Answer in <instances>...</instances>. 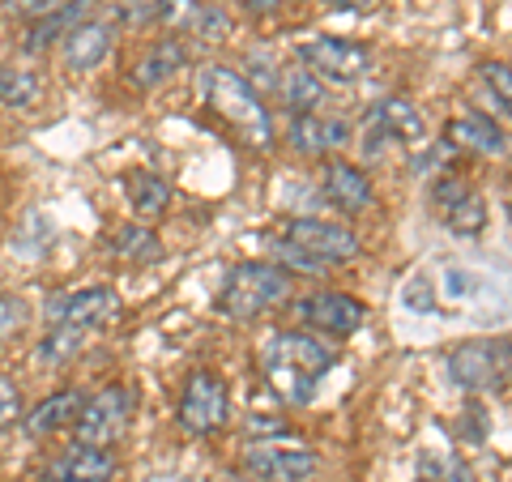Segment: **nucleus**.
Returning a JSON list of instances; mask_svg holds the SVG:
<instances>
[{"mask_svg": "<svg viewBox=\"0 0 512 482\" xmlns=\"http://www.w3.org/2000/svg\"><path fill=\"white\" fill-rule=\"evenodd\" d=\"M282 5V0H239V9H248V13H274Z\"/></svg>", "mask_w": 512, "mask_h": 482, "instance_id": "nucleus-34", "label": "nucleus"}, {"mask_svg": "<svg viewBox=\"0 0 512 482\" xmlns=\"http://www.w3.org/2000/svg\"><path fill=\"white\" fill-rule=\"evenodd\" d=\"M60 43H64L60 47L64 64H69L73 73H90V69H99V64L107 60L111 43H116V26L103 22V18H86V22H77Z\"/></svg>", "mask_w": 512, "mask_h": 482, "instance_id": "nucleus-15", "label": "nucleus"}, {"mask_svg": "<svg viewBox=\"0 0 512 482\" xmlns=\"http://www.w3.org/2000/svg\"><path fill=\"white\" fill-rule=\"evenodd\" d=\"M120 295L111 286H86V291H64L47 299V325H73V329H103L111 320H120Z\"/></svg>", "mask_w": 512, "mask_h": 482, "instance_id": "nucleus-9", "label": "nucleus"}, {"mask_svg": "<svg viewBox=\"0 0 512 482\" xmlns=\"http://www.w3.org/2000/svg\"><path fill=\"white\" fill-rule=\"evenodd\" d=\"M402 308H410L414 316H440V295H436V278L431 273H414L402 286Z\"/></svg>", "mask_w": 512, "mask_h": 482, "instance_id": "nucleus-28", "label": "nucleus"}, {"mask_svg": "<svg viewBox=\"0 0 512 482\" xmlns=\"http://www.w3.org/2000/svg\"><path fill=\"white\" fill-rule=\"evenodd\" d=\"M184 64H188V47H184V39H158L150 52L137 60L133 82H137V90H158L163 82H171V77L180 73Z\"/></svg>", "mask_w": 512, "mask_h": 482, "instance_id": "nucleus-18", "label": "nucleus"}, {"mask_svg": "<svg viewBox=\"0 0 512 482\" xmlns=\"http://www.w3.org/2000/svg\"><path fill=\"white\" fill-rule=\"evenodd\" d=\"M444 133H448L444 141H448L453 150H474V154H504V150H508V141H504V133H500V124L487 120V116H478V111L448 120Z\"/></svg>", "mask_w": 512, "mask_h": 482, "instance_id": "nucleus-19", "label": "nucleus"}, {"mask_svg": "<svg viewBox=\"0 0 512 482\" xmlns=\"http://www.w3.org/2000/svg\"><path fill=\"white\" fill-rule=\"evenodd\" d=\"M22 414V389L13 384L5 372H0V427L5 423H13Z\"/></svg>", "mask_w": 512, "mask_h": 482, "instance_id": "nucleus-32", "label": "nucleus"}, {"mask_svg": "<svg viewBox=\"0 0 512 482\" xmlns=\"http://www.w3.org/2000/svg\"><path fill=\"white\" fill-rule=\"evenodd\" d=\"M124 197L137 218H163L171 205V184L158 171H128L124 175Z\"/></svg>", "mask_w": 512, "mask_h": 482, "instance_id": "nucleus-20", "label": "nucleus"}, {"mask_svg": "<svg viewBox=\"0 0 512 482\" xmlns=\"http://www.w3.org/2000/svg\"><path fill=\"white\" fill-rule=\"evenodd\" d=\"M77 22H86V5L82 0H64L60 9H52L47 18L30 22V35H26V52H47L56 39H64Z\"/></svg>", "mask_w": 512, "mask_h": 482, "instance_id": "nucleus-24", "label": "nucleus"}, {"mask_svg": "<svg viewBox=\"0 0 512 482\" xmlns=\"http://www.w3.org/2000/svg\"><path fill=\"white\" fill-rule=\"evenodd\" d=\"M192 35H201V39H227V30H231V22H227V13H222V9H197V18H192Z\"/></svg>", "mask_w": 512, "mask_h": 482, "instance_id": "nucleus-30", "label": "nucleus"}, {"mask_svg": "<svg viewBox=\"0 0 512 482\" xmlns=\"http://www.w3.org/2000/svg\"><path fill=\"white\" fill-rule=\"evenodd\" d=\"M508 214H512V201H508Z\"/></svg>", "mask_w": 512, "mask_h": 482, "instance_id": "nucleus-36", "label": "nucleus"}, {"mask_svg": "<svg viewBox=\"0 0 512 482\" xmlns=\"http://www.w3.org/2000/svg\"><path fill=\"white\" fill-rule=\"evenodd\" d=\"M367 150L380 154V146L393 150H419L427 146V120L423 111L406 103V99H380L372 111H367Z\"/></svg>", "mask_w": 512, "mask_h": 482, "instance_id": "nucleus-7", "label": "nucleus"}, {"mask_svg": "<svg viewBox=\"0 0 512 482\" xmlns=\"http://www.w3.org/2000/svg\"><path fill=\"white\" fill-rule=\"evenodd\" d=\"M286 244L316 256L320 265H346L359 256V235L342 227V222H325V218H295L286 227Z\"/></svg>", "mask_w": 512, "mask_h": 482, "instance_id": "nucleus-11", "label": "nucleus"}, {"mask_svg": "<svg viewBox=\"0 0 512 482\" xmlns=\"http://www.w3.org/2000/svg\"><path fill=\"white\" fill-rule=\"evenodd\" d=\"M64 0H9V13L13 18H26V22H39V18H47L52 9H60Z\"/></svg>", "mask_w": 512, "mask_h": 482, "instance_id": "nucleus-33", "label": "nucleus"}, {"mask_svg": "<svg viewBox=\"0 0 512 482\" xmlns=\"http://www.w3.org/2000/svg\"><path fill=\"white\" fill-rule=\"evenodd\" d=\"M30 320H35V308L22 295H0V350L13 346L18 337H26Z\"/></svg>", "mask_w": 512, "mask_h": 482, "instance_id": "nucleus-27", "label": "nucleus"}, {"mask_svg": "<svg viewBox=\"0 0 512 482\" xmlns=\"http://www.w3.org/2000/svg\"><path fill=\"white\" fill-rule=\"evenodd\" d=\"M423 482H466V465L453 461V457L448 461L431 457V461H423Z\"/></svg>", "mask_w": 512, "mask_h": 482, "instance_id": "nucleus-31", "label": "nucleus"}, {"mask_svg": "<svg viewBox=\"0 0 512 482\" xmlns=\"http://www.w3.org/2000/svg\"><path fill=\"white\" fill-rule=\"evenodd\" d=\"M205 94H210V107L218 111V116L244 133V141H252V146H269V141H274L269 107H265V99L256 94V86L248 82V77L214 64V69H205Z\"/></svg>", "mask_w": 512, "mask_h": 482, "instance_id": "nucleus-3", "label": "nucleus"}, {"mask_svg": "<svg viewBox=\"0 0 512 482\" xmlns=\"http://www.w3.org/2000/svg\"><path fill=\"white\" fill-rule=\"evenodd\" d=\"M320 188H325V197L338 205L342 214H363V210L376 205V188H372V180H367V171L350 167V163H329Z\"/></svg>", "mask_w": 512, "mask_h": 482, "instance_id": "nucleus-17", "label": "nucleus"}, {"mask_svg": "<svg viewBox=\"0 0 512 482\" xmlns=\"http://www.w3.org/2000/svg\"><path fill=\"white\" fill-rule=\"evenodd\" d=\"M278 94H282V107L291 116H303V111H320L325 103V86L312 69H282L278 73Z\"/></svg>", "mask_w": 512, "mask_h": 482, "instance_id": "nucleus-23", "label": "nucleus"}, {"mask_svg": "<svg viewBox=\"0 0 512 482\" xmlns=\"http://www.w3.org/2000/svg\"><path fill=\"white\" fill-rule=\"evenodd\" d=\"M265 372H269V384L291 401V406H303V401H312L316 384L325 380V372L333 363H338V350H333L325 337L316 333H274L265 342Z\"/></svg>", "mask_w": 512, "mask_h": 482, "instance_id": "nucleus-1", "label": "nucleus"}, {"mask_svg": "<svg viewBox=\"0 0 512 482\" xmlns=\"http://www.w3.org/2000/svg\"><path fill=\"white\" fill-rule=\"evenodd\" d=\"M133 410H137V393L133 384H107V389L90 393L82 414L73 423V440L77 444H94V448H116L128 436V423H133Z\"/></svg>", "mask_w": 512, "mask_h": 482, "instance_id": "nucleus-4", "label": "nucleus"}, {"mask_svg": "<svg viewBox=\"0 0 512 482\" xmlns=\"http://www.w3.org/2000/svg\"><path fill=\"white\" fill-rule=\"evenodd\" d=\"M43 103V73L26 64H0V107L30 111Z\"/></svg>", "mask_w": 512, "mask_h": 482, "instance_id": "nucleus-21", "label": "nucleus"}, {"mask_svg": "<svg viewBox=\"0 0 512 482\" xmlns=\"http://www.w3.org/2000/svg\"><path fill=\"white\" fill-rule=\"evenodd\" d=\"M82 406H86V393L82 389H60L52 397H43L35 410H22V427L35 440H47V436H56V431L73 427L77 414H82Z\"/></svg>", "mask_w": 512, "mask_h": 482, "instance_id": "nucleus-16", "label": "nucleus"}, {"mask_svg": "<svg viewBox=\"0 0 512 482\" xmlns=\"http://www.w3.org/2000/svg\"><path fill=\"white\" fill-rule=\"evenodd\" d=\"M333 9H372V0H329Z\"/></svg>", "mask_w": 512, "mask_h": 482, "instance_id": "nucleus-35", "label": "nucleus"}, {"mask_svg": "<svg viewBox=\"0 0 512 482\" xmlns=\"http://www.w3.org/2000/svg\"><path fill=\"white\" fill-rule=\"evenodd\" d=\"M120 470V461L111 448H94V444H77L64 448L60 457H52L39 470V482H111Z\"/></svg>", "mask_w": 512, "mask_h": 482, "instance_id": "nucleus-13", "label": "nucleus"}, {"mask_svg": "<svg viewBox=\"0 0 512 482\" xmlns=\"http://www.w3.org/2000/svg\"><path fill=\"white\" fill-rule=\"evenodd\" d=\"M448 376H453L457 389L466 393H491L512 384V342L500 337V342H466L457 350H448Z\"/></svg>", "mask_w": 512, "mask_h": 482, "instance_id": "nucleus-5", "label": "nucleus"}, {"mask_svg": "<svg viewBox=\"0 0 512 482\" xmlns=\"http://www.w3.org/2000/svg\"><path fill=\"white\" fill-rule=\"evenodd\" d=\"M299 320H303V325H312L320 337H350V333L363 329L367 308L355 295L320 291V295L299 299Z\"/></svg>", "mask_w": 512, "mask_h": 482, "instance_id": "nucleus-12", "label": "nucleus"}, {"mask_svg": "<svg viewBox=\"0 0 512 482\" xmlns=\"http://www.w3.org/2000/svg\"><path fill=\"white\" fill-rule=\"evenodd\" d=\"M244 465L261 482H312L320 470V457L299 440H256L248 444Z\"/></svg>", "mask_w": 512, "mask_h": 482, "instance_id": "nucleus-8", "label": "nucleus"}, {"mask_svg": "<svg viewBox=\"0 0 512 482\" xmlns=\"http://www.w3.org/2000/svg\"><path fill=\"white\" fill-rule=\"evenodd\" d=\"M483 82L491 90V99L512 116V69L508 64H483Z\"/></svg>", "mask_w": 512, "mask_h": 482, "instance_id": "nucleus-29", "label": "nucleus"}, {"mask_svg": "<svg viewBox=\"0 0 512 482\" xmlns=\"http://www.w3.org/2000/svg\"><path fill=\"white\" fill-rule=\"evenodd\" d=\"M299 60L308 64L320 82H333V86H350L372 69V52L350 39H308V43H299Z\"/></svg>", "mask_w": 512, "mask_h": 482, "instance_id": "nucleus-10", "label": "nucleus"}, {"mask_svg": "<svg viewBox=\"0 0 512 482\" xmlns=\"http://www.w3.org/2000/svg\"><path fill=\"white\" fill-rule=\"evenodd\" d=\"M444 222H448V231L453 235H478L487 227V205H483V197L470 188V192H461L457 201H448L444 210H436Z\"/></svg>", "mask_w": 512, "mask_h": 482, "instance_id": "nucleus-26", "label": "nucleus"}, {"mask_svg": "<svg viewBox=\"0 0 512 482\" xmlns=\"http://www.w3.org/2000/svg\"><path fill=\"white\" fill-rule=\"evenodd\" d=\"M86 329H73V325H47V333H43V342H39V350H35V359L43 363V367H60V363H69L77 350L86 346Z\"/></svg>", "mask_w": 512, "mask_h": 482, "instance_id": "nucleus-25", "label": "nucleus"}, {"mask_svg": "<svg viewBox=\"0 0 512 482\" xmlns=\"http://www.w3.org/2000/svg\"><path fill=\"white\" fill-rule=\"evenodd\" d=\"M282 299H291V273L269 261H244L227 273L218 291V312L231 320H256L269 308H278Z\"/></svg>", "mask_w": 512, "mask_h": 482, "instance_id": "nucleus-2", "label": "nucleus"}, {"mask_svg": "<svg viewBox=\"0 0 512 482\" xmlns=\"http://www.w3.org/2000/svg\"><path fill=\"white\" fill-rule=\"evenodd\" d=\"M107 248L120 256L128 265H154L158 256H163V244H158V235L150 227H141V222H124L107 235Z\"/></svg>", "mask_w": 512, "mask_h": 482, "instance_id": "nucleus-22", "label": "nucleus"}, {"mask_svg": "<svg viewBox=\"0 0 512 482\" xmlns=\"http://www.w3.org/2000/svg\"><path fill=\"white\" fill-rule=\"evenodd\" d=\"M350 128L346 120H333V116H320V111H303V116H291V128H286V137H291V146L308 158H325L333 150L350 146Z\"/></svg>", "mask_w": 512, "mask_h": 482, "instance_id": "nucleus-14", "label": "nucleus"}, {"mask_svg": "<svg viewBox=\"0 0 512 482\" xmlns=\"http://www.w3.org/2000/svg\"><path fill=\"white\" fill-rule=\"evenodd\" d=\"M180 423L192 436H214L231 423V389L214 372H192L180 393Z\"/></svg>", "mask_w": 512, "mask_h": 482, "instance_id": "nucleus-6", "label": "nucleus"}]
</instances>
